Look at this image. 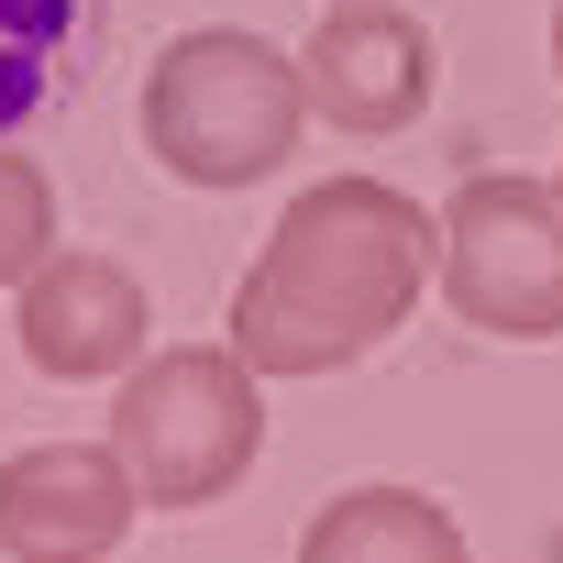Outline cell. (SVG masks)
Segmentation results:
<instances>
[{
	"label": "cell",
	"instance_id": "1",
	"mask_svg": "<svg viewBox=\"0 0 563 563\" xmlns=\"http://www.w3.org/2000/svg\"><path fill=\"white\" fill-rule=\"evenodd\" d=\"M442 265V221L387 177H321L276 210L265 254L232 288V354L254 376H343L409 332Z\"/></svg>",
	"mask_w": 563,
	"mask_h": 563
},
{
	"label": "cell",
	"instance_id": "2",
	"mask_svg": "<svg viewBox=\"0 0 563 563\" xmlns=\"http://www.w3.org/2000/svg\"><path fill=\"white\" fill-rule=\"evenodd\" d=\"M299 122H310V78L265 34L199 23V34H177L144 67V155L177 188H254V177H276L299 155Z\"/></svg>",
	"mask_w": 563,
	"mask_h": 563
},
{
	"label": "cell",
	"instance_id": "3",
	"mask_svg": "<svg viewBox=\"0 0 563 563\" xmlns=\"http://www.w3.org/2000/svg\"><path fill=\"white\" fill-rule=\"evenodd\" d=\"M111 453L133 464L144 508H210L265 453V376L232 343H166L111 376Z\"/></svg>",
	"mask_w": 563,
	"mask_h": 563
},
{
	"label": "cell",
	"instance_id": "4",
	"mask_svg": "<svg viewBox=\"0 0 563 563\" xmlns=\"http://www.w3.org/2000/svg\"><path fill=\"white\" fill-rule=\"evenodd\" d=\"M442 299L464 332H497V343L563 332V199H552V177H464L442 199Z\"/></svg>",
	"mask_w": 563,
	"mask_h": 563
},
{
	"label": "cell",
	"instance_id": "5",
	"mask_svg": "<svg viewBox=\"0 0 563 563\" xmlns=\"http://www.w3.org/2000/svg\"><path fill=\"white\" fill-rule=\"evenodd\" d=\"M12 332H23V365L56 376V387H89V376H133L144 365V332H155V299L122 254H78L56 243L23 288H12Z\"/></svg>",
	"mask_w": 563,
	"mask_h": 563
},
{
	"label": "cell",
	"instance_id": "6",
	"mask_svg": "<svg viewBox=\"0 0 563 563\" xmlns=\"http://www.w3.org/2000/svg\"><path fill=\"white\" fill-rule=\"evenodd\" d=\"M144 486L111 442H23L0 453V552L12 563H111Z\"/></svg>",
	"mask_w": 563,
	"mask_h": 563
},
{
	"label": "cell",
	"instance_id": "7",
	"mask_svg": "<svg viewBox=\"0 0 563 563\" xmlns=\"http://www.w3.org/2000/svg\"><path fill=\"white\" fill-rule=\"evenodd\" d=\"M431 67H442V45H431L420 12H398V0H343V12L310 34V56H299L310 111L332 133H365V144L409 133L431 111Z\"/></svg>",
	"mask_w": 563,
	"mask_h": 563
},
{
	"label": "cell",
	"instance_id": "8",
	"mask_svg": "<svg viewBox=\"0 0 563 563\" xmlns=\"http://www.w3.org/2000/svg\"><path fill=\"white\" fill-rule=\"evenodd\" d=\"M111 0H0V133L67 111L100 67Z\"/></svg>",
	"mask_w": 563,
	"mask_h": 563
},
{
	"label": "cell",
	"instance_id": "9",
	"mask_svg": "<svg viewBox=\"0 0 563 563\" xmlns=\"http://www.w3.org/2000/svg\"><path fill=\"white\" fill-rule=\"evenodd\" d=\"M299 563H475V552H464L442 497H420V486H343L299 530Z\"/></svg>",
	"mask_w": 563,
	"mask_h": 563
},
{
	"label": "cell",
	"instance_id": "10",
	"mask_svg": "<svg viewBox=\"0 0 563 563\" xmlns=\"http://www.w3.org/2000/svg\"><path fill=\"white\" fill-rule=\"evenodd\" d=\"M45 254H56V177L34 155H0V288H23Z\"/></svg>",
	"mask_w": 563,
	"mask_h": 563
},
{
	"label": "cell",
	"instance_id": "11",
	"mask_svg": "<svg viewBox=\"0 0 563 563\" xmlns=\"http://www.w3.org/2000/svg\"><path fill=\"white\" fill-rule=\"evenodd\" d=\"M552 78H563V12H552Z\"/></svg>",
	"mask_w": 563,
	"mask_h": 563
},
{
	"label": "cell",
	"instance_id": "12",
	"mask_svg": "<svg viewBox=\"0 0 563 563\" xmlns=\"http://www.w3.org/2000/svg\"><path fill=\"white\" fill-rule=\"evenodd\" d=\"M552 199H563V166H552Z\"/></svg>",
	"mask_w": 563,
	"mask_h": 563
},
{
	"label": "cell",
	"instance_id": "13",
	"mask_svg": "<svg viewBox=\"0 0 563 563\" xmlns=\"http://www.w3.org/2000/svg\"><path fill=\"white\" fill-rule=\"evenodd\" d=\"M332 12H343V0H332Z\"/></svg>",
	"mask_w": 563,
	"mask_h": 563
}]
</instances>
